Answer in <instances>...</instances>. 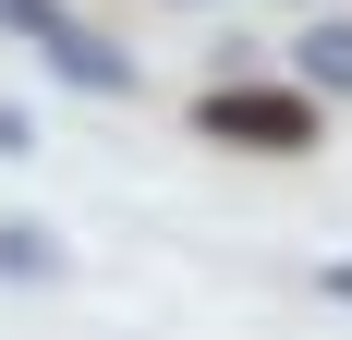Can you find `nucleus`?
Returning a JSON list of instances; mask_svg holds the SVG:
<instances>
[{"instance_id":"f257e3e1","label":"nucleus","mask_w":352,"mask_h":340,"mask_svg":"<svg viewBox=\"0 0 352 340\" xmlns=\"http://www.w3.org/2000/svg\"><path fill=\"white\" fill-rule=\"evenodd\" d=\"M0 36H25L73 98H134V49H122L109 25H85L73 0H0Z\"/></svg>"},{"instance_id":"f03ea898","label":"nucleus","mask_w":352,"mask_h":340,"mask_svg":"<svg viewBox=\"0 0 352 340\" xmlns=\"http://www.w3.org/2000/svg\"><path fill=\"white\" fill-rule=\"evenodd\" d=\"M316 85H207L195 98V134L207 146H255V158H304L316 146Z\"/></svg>"},{"instance_id":"7ed1b4c3","label":"nucleus","mask_w":352,"mask_h":340,"mask_svg":"<svg viewBox=\"0 0 352 340\" xmlns=\"http://www.w3.org/2000/svg\"><path fill=\"white\" fill-rule=\"evenodd\" d=\"M73 279V243L49 219H0V292H61Z\"/></svg>"},{"instance_id":"20e7f679","label":"nucleus","mask_w":352,"mask_h":340,"mask_svg":"<svg viewBox=\"0 0 352 340\" xmlns=\"http://www.w3.org/2000/svg\"><path fill=\"white\" fill-rule=\"evenodd\" d=\"M292 85L352 98V12H340V0H328V12H304V36H292Z\"/></svg>"},{"instance_id":"39448f33","label":"nucleus","mask_w":352,"mask_h":340,"mask_svg":"<svg viewBox=\"0 0 352 340\" xmlns=\"http://www.w3.org/2000/svg\"><path fill=\"white\" fill-rule=\"evenodd\" d=\"M25 146H36V122H25V109H0V158H25Z\"/></svg>"},{"instance_id":"423d86ee","label":"nucleus","mask_w":352,"mask_h":340,"mask_svg":"<svg viewBox=\"0 0 352 340\" xmlns=\"http://www.w3.org/2000/svg\"><path fill=\"white\" fill-rule=\"evenodd\" d=\"M316 292H328V304H352V255H328V268H316Z\"/></svg>"},{"instance_id":"0eeeda50","label":"nucleus","mask_w":352,"mask_h":340,"mask_svg":"<svg viewBox=\"0 0 352 340\" xmlns=\"http://www.w3.org/2000/svg\"><path fill=\"white\" fill-rule=\"evenodd\" d=\"M170 12H207V0H170Z\"/></svg>"},{"instance_id":"6e6552de","label":"nucleus","mask_w":352,"mask_h":340,"mask_svg":"<svg viewBox=\"0 0 352 340\" xmlns=\"http://www.w3.org/2000/svg\"><path fill=\"white\" fill-rule=\"evenodd\" d=\"M292 12H328V0H292Z\"/></svg>"}]
</instances>
